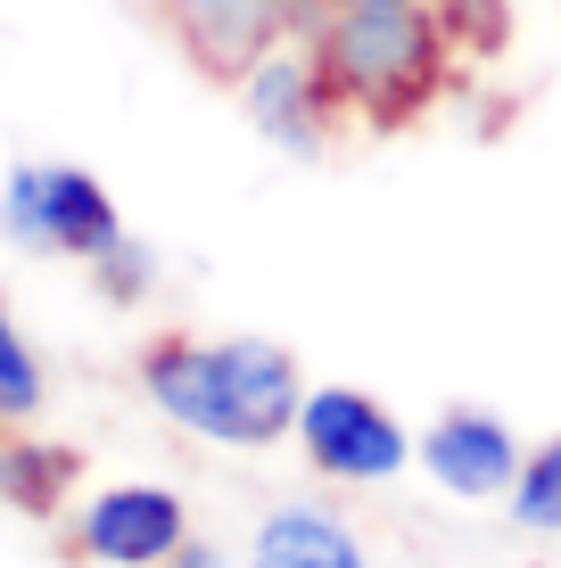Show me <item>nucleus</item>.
I'll return each instance as SVG.
<instances>
[{
    "label": "nucleus",
    "instance_id": "1",
    "mask_svg": "<svg viewBox=\"0 0 561 568\" xmlns=\"http://www.w3.org/2000/svg\"><path fill=\"white\" fill-rule=\"evenodd\" d=\"M347 132H404L421 124L454 83L462 26L454 0H355L305 33Z\"/></svg>",
    "mask_w": 561,
    "mask_h": 568
},
{
    "label": "nucleus",
    "instance_id": "2",
    "mask_svg": "<svg viewBox=\"0 0 561 568\" xmlns=\"http://www.w3.org/2000/svg\"><path fill=\"white\" fill-rule=\"evenodd\" d=\"M141 387L173 428L231 445V454H264V445L298 437L305 404V371L273 338H149Z\"/></svg>",
    "mask_w": 561,
    "mask_h": 568
},
{
    "label": "nucleus",
    "instance_id": "3",
    "mask_svg": "<svg viewBox=\"0 0 561 568\" xmlns=\"http://www.w3.org/2000/svg\"><path fill=\"white\" fill-rule=\"evenodd\" d=\"M0 231L26 256H67V264H108L132 240L108 182L83 165H17L0 190Z\"/></svg>",
    "mask_w": 561,
    "mask_h": 568
},
{
    "label": "nucleus",
    "instance_id": "4",
    "mask_svg": "<svg viewBox=\"0 0 561 568\" xmlns=\"http://www.w3.org/2000/svg\"><path fill=\"white\" fill-rule=\"evenodd\" d=\"M158 17H166L173 50H182L207 83L240 91L281 42L314 33L322 17H331V0H158Z\"/></svg>",
    "mask_w": 561,
    "mask_h": 568
},
{
    "label": "nucleus",
    "instance_id": "5",
    "mask_svg": "<svg viewBox=\"0 0 561 568\" xmlns=\"http://www.w3.org/2000/svg\"><path fill=\"white\" fill-rule=\"evenodd\" d=\"M298 454L339 486H380L413 462V437L380 396L363 387H305L298 404Z\"/></svg>",
    "mask_w": 561,
    "mask_h": 568
},
{
    "label": "nucleus",
    "instance_id": "6",
    "mask_svg": "<svg viewBox=\"0 0 561 568\" xmlns=\"http://www.w3.org/2000/svg\"><path fill=\"white\" fill-rule=\"evenodd\" d=\"M190 544V511L166 486H100L74 519V552L91 568H166Z\"/></svg>",
    "mask_w": 561,
    "mask_h": 568
},
{
    "label": "nucleus",
    "instance_id": "7",
    "mask_svg": "<svg viewBox=\"0 0 561 568\" xmlns=\"http://www.w3.org/2000/svg\"><path fill=\"white\" fill-rule=\"evenodd\" d=\"M413 462L430 469L447 495L462 503H495V495H512L520 486V437L495 413H479V404H454V413H438L430 428L413 437Z\"/></svg>",
    "mask_w": 561,
    "mask_h": 568
},
{
    "label": "nucleus",
    "instance_id": "8",
    "mask_svg": "<svg viewBox=\"0 0 561 568\" xmlns=\"http://www.w3.org/2000/svg\"><path fill=\"white\" fill-rule=\"evenodd\" d=\"M240 108L257 115V132H273L281 149H331L339 141V108H331V91H322V67H314V50H305V33L298 42H281L273 58H264L257 74L240 83Z\"/></svg>",
    "mask_w": 561,
    "mask_h": 568
},
{
    "label": "nucleus",
    "instance_id": "9",
    "mask_svg": "<svg viewBox=\"0 0 561 568\" xmlns=\"http://www.w3.org/2000/svg\"><path fill=\"white\" fill-rule=\"evenodd\" d=\"M248 568H372L355 544V527L322 503H281V511L257 519V544H248Z\"/></svg>",
    "mask_w": 561,
    "mask_h": 568
},
{
    "label": "nucleus",
    "instance_id": "10",
    "mask_svg": "<svg viewBox=\"0 0 561 568\" xmlns=\"http://www.w3.org/2000/svg\"><path fill=\"white\" fill-rule=\"evenodd\" d=\"M83 478V454L74 445L33 437V420H0V503L26 519H58V503Z\"/></svg>",
    "mask_w": 561,
    "mask_h": 568
},
{
    "label": "nucleus",
    "instance_id": "11",
    "mask_svg": "<svg viewBox=\"0 0 561 568\" xmlns=\"http://www.w3.org/2000/svg\"><path fill=\"white\" fill-rule=\"evenodd\" d=\"M512 519L529 536H561V437H545L529 462H520V486H512Z\"/></svg>",
    "mask_w": 561,
    "mask_h": 568
},
{
    "label": "nucleus",
    "instance_id": "12",
    "mask_svg": "<svg viewBox=\"0 0 561 568\" xmlns=\"http://www.w3.org/2000/svg\"><path fill=\"white\" fill-rule=\"evenodd\" d=\"M33 413H42V363H33L26 329L0 297V420H33Z\"/></svg>",
    "mask_w": 561,
    "mask_h": 568
},
{
    "label": "nucleus",
    "instance_id": "13",
    "mask_svg": "<svg viewBox=\"0 0 561 568\" xmlns=\"http://www.w3.org/2000/svg\"><path fill=\"white\" fill-rule=\"evenodd\" d=\"M166 568H231V560L216 552V544H199V536H190V544H182V552H173Z\"/></svg>",
    "mask_w": 561,
    "mask_h": 568
},
{
    "label": "nucleus",
    "instance_id": "14",
    "mask_svg": "<svg viewBox=\"0 0 561 568\" xmlns=\"http://www.w3.org/2000/svg\"><path fill=\"white\" fill-rule=\"evenodd\" d=\"M331 9H355V0H331Z\"/></svg>",
    "mask_w": 561,
    "mask_h": 568
}]
</instances>
